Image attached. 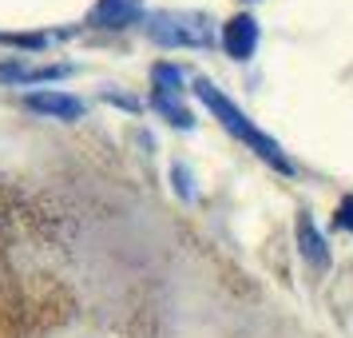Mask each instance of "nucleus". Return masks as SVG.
Returning a JSON list of instances; mask_svg holds the SVG:
<instances>
[{
    "label": "nucleus",
    "instance_id": "1",
    "mask_svg": "<svg viewBox=\"0 0 353 338\" xmlns=\"http://www.w3.org/2000/svg\"><path fill=\"white\" fill-rule=\"evenodd\" d=\"M76 227L60 211H0V335L4 338H103L96 306L80 290Z\"/></svg>",
    "mask_w": 353,
    "mask_h": 338
},
{
    "label": "nucleus",
    "instance_id": "2",
    "mask_svg": "<svg viewBox=\"0 0 353 338\" xmlns=\"http://www.w3.org/2000/svg\"><path fill=\"white\" fill-rule=\"evenodd\" d=\"M194 96H199V100L210 108V112L219 115V124H223V128L234 135V140H242L246 147H254V156H262L266 163H274V167H278V171H286V176L294 171V163L282 156V147L274 144L266 131H258L254 124L246 120V112H242L239 104H230V100H226L210 80H203V76H199V80H194Z\"/></svg>",
    "mask_w": 353,
    "mask_h": 338
},
{
    "label": "nucleus",
    "instance_id": "3",
    "mask_svg": "<svg viewBox=\"0 0 353 338\" xmlns=\"http://www.w3.org/2000/svg\"><path fill=\"white\" fill-rule=\"evenodd\" d=\"M147 36L163 48H210L214 44L210 20L199 12H155L147 20Z\"/></svg>",
    "mask_w": 353,
    "mask_h": 338
},
{
    "label": "nucleus",
    "instance_id": "4",
    "mask_svg": "<svg viewBox=\"0 0 353 338\" xmlns=\"http://www.w3.org/2000/svg\"><path fill=\"white\" fill-rule=\"evenodd\" d=\"M258 20L250 17V12H239V17H230L226 20V28H223V48L230 60H250L258 48Z\"/></svg>",
    "mask_w": 353,
    "mask_h": 338
},
{
    "label": "nucleus",
    "instance_id": "5",
    "mask_svg": "<svg viewBox=\"0 0 353 338\" xmlns=\"http://www.w3.org/2000/svg\"><path fill=\"white\" fill-rule=\"evenodd\" d=\"M143 20V0H96L88 24L92 28H128Z\"/></svg>",
    "mask_w": 353,
    "mask_h": 338
},
{
    "label": "nucleus",
    "instance_id": "6",
    "mask_svg": "<svg viewBox=\"0 0 353 338\" xmlns=\"http://www.w3.org/2000/svg\"><path fill=\"white\" fill-rule=\"evenodd\" d=\"M24 104L40 115H56V120H80L83 115V100L68 96V92H28Z\"/></svg>",
    "mask_w": 353,
    "mask_h": 338
},
{
    "label": "nucleus",
    "instance_id": "7",
    "mask_svg": "<svg viewBox=\"0 0 353 338\" xmlns=\"http://www.w3.org/2000/svg\"><path fill=\"white\" fill-rule=\"evenodd\" d=\"M294 231H298V251H302L305 255V263H310V267H330V243L321 239V231L318 227H314V219H310V215H298V227H294Z\"/></svg>",
    "mask_w": 353,
    "mask_h": 338
},
{
    "label": "nucleus",
    "instance_id": "8",
    "mask_svg": "<svg viewBox=\"0 0 353 338\" xmlns=\"http://www.w3.org/2000/svg\"><path fill=\"white\" fill-rule=\"evenodd\" d=\"M68 68L52 64V68H24V64H4L0 80H17V84H44V80H64Z\"/></svg>",
    "mask_w": 353,
    "mask_h": 338
},
{
    "label": "nucleus",
    "instance_id": "9",
    "mask_svg": "<svg viewBox=\"0 0 353 338\" xmlns=\"http://www.w3.org/2000/svg\"><path fill=\"white\" fill-rule=\"evenodd\" d=\"M151 104H155V108H159V115H163V120H171L175 128H183V131L194 128V115L179 104V96H171V92H155V96H151Z\"/></svg>",
    "mask_w": 353,
    "mask_h": 338
},
{
    "label": "nucleus",
    "instance_id": "10",
    "mask_svg": "<svg viewBox=\"0 0 353 338\" xmlns=\"http://www.w3.org/2000/svg\"><path fill=\"white\" fill-rule=\"evenodd\" d=\"M151 80H155V92H171V96H179V92H183V68L155 64L151 68Z\"/></svg>",
    "mask_w": 353,
    "mask_h": 338
},
{
    "label": "nucleus",
    "instance_id": "11",
    "mask_svg": "<svg viewBox=\"0 0 353 338\" xmlns=\"http://www.w3.org/2000/svg\"><path fill=\"white\" fill-rule=\"evenodd\" d=\"M334 223L341 227V231H350V235H353V195H345V199L337 203V215H334Z\"/></svg>",
    "mask_w": 353,
    "mask_h": 338
},
{
    "label": "nucleus",
    "instance_id": "12",
    "mask_svg": "<svg viewBox=\"0 0 353 338\" xmlns=\"http://www.w3.org/2000/svg\"><path fill=\"white\" fill-rule=\"evenodd\" d=\"M171 176H175V187H179V195H183V199H191V176H187V167H183V163H175V167H171Z\"/></svg>",
    "mask_w": 353,
    "mask_h": 338
},
{
    "label": "nucleus",
    "instance_id": "13",
    "mask_svg": "<svg viewBox=\"0 0 353 338\" xmlns=\"http://www.w3.org/2000/svg\"><path fill=\"white\" fill-rule=\"evenodd\" d=\"M0 40H4V44H20V48H40V44H44V36H4L0 32Z\"/></svg>",
    "mask_w": 353,
    "mask_h": 338
}]
</instances>
